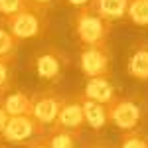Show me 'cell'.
Returning a JSON list of instances; mask_svg holds the SVG:
<instances>
[{"instance_id":"cell-1","label":"cell","mask_w":148,"mask_h":148,"mask_svg":"<svg viewBox=\"0 0 148 148\" xmlns=\"http://www.w3.org/2000/svg\"><path fill=\"white\" fill-rule=\"evenodd\" d=\"M2 22L8 26L14 38L18 42L26 40H44L49 36V16L47 10L40 6H26L24 10L12 14L8 18H2Z\"/></svg>"},{"instance_id":"cell-2","label":"cell","mask_w":148,"mask_h":148,"mask_svg":"<svg viewBox=\"0 0 148 148\" xmlns=\"http://www.w3.org/2000/svg\"><path fill=\"white\" fill-rule=\"evenodd\" d=\"M71 26H73V34L81 46L109 44V36L113 32V22H109L101 14H97L91 6L75 8Z\"/></svg>"},{"instance_id":"cell-3","label":"cell","mask_w":148,"mask_h":148,"mask_svg":"<svg viewBox=\"0 0 148 148\" xmlns=\"http://www.w3.org/2000/svg\"><path fill=\"white\" fill-rule=\"evenodd\" d=\"M71 65L69 56L56 46H46L32 53L30 67L36 73V77L47 85H57L63 79L67 67Z\"/></svg>"},{"instance_id":"cell-4","label":"cell","mask_w":148,"mask_h":148,"mask_svg":"<svg viewBox=\"0 0 148 148\" xmlns=\"http://www.w3.org/2000/svg\"><path fill=\"white\" fill-rule=\"evenodd\" d=\"M109 116H111V125H114L121 132L140 128L146 119V101L138 93L116 97L109 105Z\"/></svg>"},{"instance_id":"cell-5","label":"cell","mask_w":148,"mask_h":148,"mask_svg":"<svg viewBox=\"0 0 148 148\" xmlns=\"http://www.w3.org/2000/svg\"><path fill=\"white\" fill-rule=\"evenodd\" d=\"M44 134H46V125H42L36 116L18 114V116H8V123L0 134V140L10 146L24 148Z\"/></svg>"},{"instance_id":"cell-6","label":"cell","mask_w":148,"mask_h":148,"mask_svg":"<svg viewBox=\"0 0 148 148\" xmlns=\"http://www.w3.org/2000/svg\"><path fill=\"white\" fill-rule=\"evenodd\" d=\"M79 69L87 77H99L107 75L111 77L113 69V53L109 44H97V46H81L79 51Z\"/></svg>"},{"instance_id":"cell-7","label":"cell","mask_w":148,"mask_h":148,"mask_svg":"<svg viewBox=\"0 0 148 148\" xmlns=\"http://www.w3.org/2000/svg\"><path fill=\"white\" fill-rule=\"evenodd\" d=\"M63 99L65 97L53 89H40L32 93V116H36L42 125L51 126L63 105Z\"/></svg>"},{"instance_id":"cell-8","label":"cell","mask_w":148,"mask_h":148,"mask_svg":"<svg viewBox=\"0 0 148 148\" xmlns=\"http://www.w3.org/2000/svg\"><path fill=\"white\" fill-rule=\"evenodd\" d=\"M53 125L63 126L67 130H73V132H83L85 128V116H83V107H81V97L79 93L75 95H69L63 99V105L57 113V119Z\"/></svg>"},{"instance_id":"cell-9","label":"cell","mask_w":148,"mask_h":148,"mask_svg":"<svg viewBox=\"0 0 148 148\" xmlns=\"http://www.w3.org/2000/svg\"><path fill=\"white\" fill-rule=\"evenodd\" d=\"M83 97L87 99H93L97 103H103V105H111V103L119 97L116 95V87L111 77L107 75H99V77H87L85 81V87L81 91Z\"/></svg>"},{"instance_id":"cell-10","label":"cell","mask_w":148,"mask_h":148,"mask_svg":"<svg viewBox=\"0 0 148 148\" xmlns=\"http://www.w3.org/2000/svg\"><path fill=\"white\" fill-rule=\"evenodd\" d=\"M126 73L136 81H148V42L136 40L128 57H126Z\"/></svg>"},{"instance_id":"cell-11","label":"cell","mask_w":148,"mask_h":148,"mask_svg":"<svg viewBox=\"0 0 148 148\" xmlns=\"http://www.w3.org/2000/svg\"><path fill=\"white\" fill-rule=\"evenodd\" d=\"M81 97V107H83V116H85V126H89L95 132H101L107 126L111 125V116H109V105H103V103H97L93 99H87Z\"/></svg>"},{"instance_id":"cell-12","label":"cell","mask_w":148,"mask_h":148,"mask_svg":"<svg viewBox=\"0 0 148 148\" xmlns=\"http://www.w3.org/2000/svg\"><path fill=\"white\" fill-rule=\"evenodd\" d=\"M0 103L8 116L32 114V93H26L24 89H10L4 97H0Z\"/></svg>"},{"instance_id":"cell-13","label":"cell","mask_w":148,"mask_h":148,"mask_svg":"<svg viewBox=\"0 0 148 148\" xmlns=\"http://www.w3.org/2000/svg\"><path fill=\"white\" fill-rule=\"evenodd\" d=\"M46 138L49 148H79V132L67 130L63 126L51 125L49 130H46Z\"/></svg>"},{"instance_id":"cell-14","label":"cell","mask_w":148,"mask_h":148,"mask_svg":"<svg viewBox=\"0 0 148 148\" xmlns=\"http://www.w3.org/2000/svg\"><path fill=\"white\" fill-rule=\"evenodd\" d=\"M128 2L130 0H93L91 8L97 14H101L103 18H107L109 22H116L126 16Z\"/></svg>"},{"instance_id":"cell-15","label":"cell","mask_w":148,"mask_h":148,"mask_svg":"<svg viewBox=\"0 0 148 148\" xmlns=\"http://www.w3.org/2000/svg\"><path fill=\"white\" fill-rule=\"evenodd\" d=\"M16 87V56H0V97Z\"/></svg>"},{"instance_id":"cell-16","label":"cell","mask_w":148,"mask_h":148,"mask_svg":"<svg viewBox=\"0 0 148 148\" xmlns=\"http://www.w3.org/2000/svg\"><path fill=\"white\" fill-rule=\"evenodd\" d=\"M125 18L138 28H148V0H130Z\"/></svg>"},{"instance_id":"cell-17","label":"cell","mask_w":148,"mask_h":148,"mask_svg":"<svg viewBox=\"0 0 148 148\" xmlns=\"http://www.w3.org/2000/svg\"><path fill=\"white\" fill-rule=\"evenodd\" d=\"M114 148H148V134L142 128L123 132V136L119 138Z\"/></svg>"},{"instance_id":"cell-18","label":"cell","mask_w":148,"mask_h":148,"mask_svg":"<svg viewBox=\"0 0 148 148\" xmlns=\"http://www.w3.org/2000/svg\"><path fill=\"white\" fill-rule=\"evenodd\" d=\"M18 46H20V42L14 38L8 26L0 20V56H16Z\"/></svg>"},{"instance_id":"cell-19","label":"cell","mask_w":148,"mask_h":148,"mask_svg":"<svg viewBox=\"0 0 148 148\" xmlns=\"http://www.w3.org/2000/svg\"><path fill=\"white\" fill-rule=\"evenodd\" d=\"M32 2L30 0H0V20L2 18H8L16 12L24 10L26 6H30Z\"/></svg>"},{"instance_id":"cell-20","label":"cell","mask_w":148,"mask_h":148,"mask_svg":"<svg viewBox=\"0 0 148 148\" xmlns=\"http://www.w3.org/2000/svg\"><path fill=\"white\" fill-rule=\"evenodd\" d=\"M34 6H40V8H44V10H49V8H53L59 0H30Z\"/></svg>"},{"instance_id":"cell-21","label":"cell","mask_w":148,"mask_h":148,"mask_svg":"<svg viewBox=\"0 0 148 148\" xmlns=\"http://www.w3.org/2000/svg\"><path fill=\"white\" fill-rule=\"evenodd\" d=\"M24 148H49V144H47V138H46V134H44V136L36 138L34 142H30L28 146H24Z\"/></svg>"},{"instance_id":"cell-22","label":"cell","mask_w":148,"mask_h":148,"mask_svg":"<svg viewBox=\"0 0 148 148\" xmlns=\"http://www.w3.org/2000/svg\"><path fill=\"white\" fill-rule=\"evenodd\" d=\"M93 0H63V4H67L71 8H83V6H91Z\"/></svg>"},{"instance_id":"cell-23","label":"cell","mask_w":148,"mask_h":148,"mask_svg":"<svg viewBox=\"0 0 148 148\" xmlns=\"http://www.w3.org/2000/svg\"><path fill=\"white\" fill-rule=\"evenodd\" d=\"M6 123H8V113L4 111V107H2V103H0V134H2V130H4Z\"/></svg>"},{"instance_id":"cell-24","label":"cell","mask_w":148,"mask_h":148,"mask_svg":"<svg viewBox=\"0 0 148 148\" xmlns=\"http://www.w3.org/2000/svg\"><path fill=\"white\" fill-rule=\"evenodd\" d=\"M85 148H114V146H111L109 142H103V140H95V142H89Z\"/></svg>"},{"instance_id":"cell-25","label":"cell","mask_w":148,"mask_h":148,"mask_svg":"<svg viewBox=\"0 0 148 148\" xmlns=\"http://www.w3.org/2000/svg\"><path fill=\"white\" fill-rule=\"evenodd\" d=\"M0 148H4V146H2V140H0Z\"/></svg>"}]
</instances>
